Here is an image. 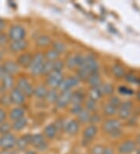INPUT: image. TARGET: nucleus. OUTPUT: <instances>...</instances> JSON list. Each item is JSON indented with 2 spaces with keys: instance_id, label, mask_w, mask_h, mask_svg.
Listing matches in <instances>:
<instances>
[{
  "instance_id": "obj_20",
  "label": "nucleus",
  "mask_w": 140,
  "mask_h": 154,
  "mask_svg": "<svg viewBox=\"0 0 140 154\" xmlns=\"http://www.w3.org/2000/svg\"><path fill=\"white\" fill-rule=\"evenodd\" d=\"M23 115H24V110L22 108H14L11 111L10 118L11 119L16 121L17 119L23 118Z\"/></svg>"
},
{
  "instance_id": "obj_30",
  "label": "nucleus",
  "mask_w": 140,
  "mask_h": 154,
  "mask_svg": "<svg viewBox=\"0 0 140 154\" xmlns=\"http://www.w3.org/2000/svg\"><path fill=\"white\" fill-rule=\"evenodd\" d=\"M30 86V84H29L28 80H27V79H25V78H21L19 81H18V89H19L22 93H23V92L25 91L27 88L29 87Z\"/></svg>"
},
{
  "instance_id": "obj_19",
  "label": "nucleus",
  "mask_w": 140,
  "mask_h": 154,
  "mask_svg": "<svg viewBox=\"0 0 140 154\" xmlns=\"http://www.w3.org/2000/svg\"><path fill=\"white\" fill-rule=\"evenodd\" d=\"M96 132H97V129H96V126L90 125V126L86 128L85 129V131H84V139H93L96 135Z\"/></svg>"
},
{
  "instance_id": "obj_2",
  "label": "nucleus",
  "mask_w": 140,
  "mask_h": 154,
  "mask_svg": "<svg viewBox=\"0 0 140 154\" xmlns=\"http://www.w3.org/2000/svg\"><path fill=\"white\" fill-rule=\"evenodd\" d=\"M44 55L41 53H38L33 57L32 62L30 64V70L33 75H39L42 73V69L44 65Z\"/></svg>"
},
{
  "instance_id": "obj_43",
  "label": "nucleus",
  "mask_w": 140,
  "mask_h": 154,
  "mask_svg": "<svg viewBox=\"0 0 140 154\" xmlns=\"http://www.w3.org/2000/svg\"><path fill=\"white\" fill-rule=\"evenodd\" d=\"M125 79L128 83H137V79H136V76L133 74H128L125 76Z\"/></svg>"
},
{
  "instance_id": "obj_5",
  "label": "nucleus",
  "mask_w": 140,
  "mask_h": 154,
  "mask_svg": "<svg viewBox=\"0 0 140 154\" xmlns=\"http://www.w3.org/2000/svg\"><path fill=\"white\" fill-rule=\"evenodd\" d=\"M79 84V79L75 77H69L68 79H63L60 85L59 86V89L62 92L70 90L72 87L76 86Z\"/></svg>"
},
{
  "instance_id": "obj_37",
  "label": "nucleus",
  "mask_w": 140,
  "mask_h": 154,
  "mask_svg": "<svg viewBox=\"0 0 140 154\" xmlns=\"http://www.w3.org/2000/svg\"><path fill=\"white\" fill-rule=\"evenodd\" d=\"M67 65L69 68H74V67L77 65V63H76V55H73V56H70L68 58Z\"/></svg>"
},
{
  "instance_id": "obj_9",
  "label": "nucleus",
  "mask_w": 140,
  "mask_h": 154,
  "mask_svg": "<svg viewBox=\"0 0 140 154\" xmlns=\"http://www.w3.org/2000/svg\"><path fill=\"white\" fill-rule=\"evenodd\" d=\"M132 108V103L131 101H126L120 104L119 116L121 118H127L131 115Z\"/></svg>"
},
{
  "instance_id": "obj_31",
  "label": "nucleus",
  "mask_w": 140,
  "mask_h": 154,
  "mask_svg": "<svg viewBox=\"0 0 140 154\" xmlns=\"http://www.w3.org/2000/svg\"><path fill=\"white\" fill-rule=\"evenodd\" d=\"M112 72H113L114 75L116 77L121 78V77L124 76L125 75V71L124 69L119 65H115L112 68Z\"/></svg>"
},
{
  "instance_id": "obj_51",
  "label": "nucleus",
  "mask_w": 140,
  "mask_h": 154,
  "mask_svg": "<svg viewBox=\"0 0 140 154\" xmlns=\"http://www.w3.org/2000/svg\"><path fill=\"white\" fill-rule=\"evenodd\" d=\"M100 118H99L97 115H93L92 117H90V121H93V122H97V121H99V120H100Z\"/></svg>"
},
{
  "instance_id": "obj_10",
  "label": "nucleus",
  "mask_w": 140,
  "mask_h": 154,
  "mask_svg": "<svg viewBox=\"0 0 140 154\" xmlns=\"http://www.w3.org/2000/svg\"><path fill=\"white\" fill-rule=\"evenodd\" d=\"M10 100L11 102L15 104H23L24 102V95L18 88H16L11 92Z\"/></svg>"
},
{
  "instance_id": "obj_22",
  "label": "nucleus",
  "mask_w": 140,
  "mask_h": 154,
  "mask_svg": "<svg viewBox=\"0 0 140 154\" xmlns=\"http://www.w3.org/2000/svg\"><path fill=\"white\" fill-rule=\"evenodd\" d=\"M57 132V129L55 128L54 125L51 124V125H48V126H46L45 129H44V133L47 135V137L50 138V139H52L55 136Z\"/></svg>"
},
{
  "instance_id": "obj_56",
  "label": "nucleus",
  "mask_w": 140,
  "mask_h": 154,
  "mask_svg": "<svg viewBox=\"0 0 140 154\" xmlns=\"http://www.w3.org/2000/svg\"><path fill=\"white\" fill-rule=\"evenodd\" d=\"M138 141H139V144H140V135H139V137H138Z\"/></svg>"
},
{
  "instance_id": "obj_49",
  "label": "nucleus",
  "mask_w": 140,
  "mask_h": 154,
  "mask_svg": "<svg viewBox=\"0 0 140 154\" xmlns=\"http://www.w3.org/2000/svg\"><path fill=\"white\" fill-rule=\"evenodd\" d=\"M5 118H6V113L2 109H0V124L4 121Z\"/></svg>"
},
{
  "instance_id": "obj_21",
  "label": "nucleus",
  "mask_w": 140,
  "mask_h": 154,
  "mask_svg": "<svg viewBox=\"0 0 140 154\" xmlns=\"http://www.w3.org/2000/svg\"><path fill=\"white\" fill-rule=\"evenodd\" d=\"M27 124V120L25 118H21L20 119H17L16 120L13 124V129L15 130H17V131H20L21 129H23V128L25 127Z\"/></svg>"
},
{
  "instance_id": "obj_44",
  "label": "nucleus",
  "mask_w": 140,
  "mask_h": 154,
  "mask_svg": "<svg viewBox=\"0 0 140 154\" xmlns=\"http://www.w3.org/2000/svg\"><path fill=\"white\" fill-rule=\"evenodd\" d=\"M110 104L113 105L114 107L117 108L120 105V100L119 98L117 97H114L110 100Z\"/></svg>"
},
{
  "instance_id": "obj_12",
  "label": "nucleus",
  "mask_w": 140,
  "mask_h": 154,
  "mask_svg": "<svg viewBox=\"0 0 140 154\" xmlns=\"http://www.w3.org/2000/svg\"><path fill=\"white\" fill-rule=\"evenodd\" d=\"M136 149V144L132 141H127L120 146L119 152L122 154H128Z\"/></svg>"
},
{
  "instance_id": "obj_34",
  "label": "nucleus",
  "mask_w": 140,
  "mask_h": 154,
  "mask_svg": "<svg viewBox=\"0 0 140 154\" xmlns=\"http://www.w3.org/2000/svg\"><path fill=\"white\" fill-rule=\"evenodd\" d=\"M102 94H111L113 93L114 88L111 84H104L99 86Z\"/></svg>"
},
{
  "instance_id": "obj_38",
  "label": "nucleus",
  "mask_w": 140,
  "mask_h": 154,
  "mask_svg": "<svg viewBox=\"0 0 140 154\" xmlns=\"http://www.w3.org/2000/svg\"><path fill=\"white\" fill-rule=\"evenodd\" d=\"M64 67V63L62 61H54L53 64V71L61 72Z\"/></svg>"
},
{
  "instance_id": "obj_53",
  "label": "nucleus",
  "mask_w": 140,
  "mask_h": 154,
  "mask_svg": "<svg viewBox=\"0 0 140 154\" xmlns=\"http://www.w3.org/2000/svg\"><path fill=\"white\" fill-rule=\"evenodd\" d=\"M4 26H5L4 22H3V20L0 18V31H1L3 28H4Z\"/></svg>"
},
{
  "instance_id": "obj_29",
  "label": "nucleus",
  "mask_w": 140,
  "mask_h": 154,
  "mask_svg": "<svg viewBox=\"0 0 140 154\" xmlns=\"http://www.w3.org/2000/svg\"><path fill=\"white\" fill-rule=\"evenodd\" d=\"M51 43V38L48 36H41L37 40V44L41 47H45Z\"/></svg>"
},
{
  "instance_id": "obj_15",
  "label": "nucleus",
  "mask_w": 140,
  "mask_h": 154,
  "mask_svg": "<svg viewBox=\"0 0 140 154\" xmlns=\"http://www.w3.org/2000/svg\"><path fill=\"white\" fill-rule=\"evenodd\" d=\"M32 59H33V57L31 56V54L26 53V54H21L19 57L18 63L23 67H30L32 62Z\"/></svg>"
},
{
  "instance_id": "obj_7",
  "label": "nucleus",
  "mask_w": 140,
  "mask_h": 154,
  "mask_svg": "<svg viewBox=\"0 0 140 154\" xmlns=\"http://www.w3.org/2000/svg\"><path fill=\"white\" fill-rule=\"evenodd\" d=\"M121 122L118 120H108L106 122L104 123L103 125V129L106 132H109V133H111L113 131H116V130H118L121 128Z\"/></svg>"
},
{
  "instance_id": "obj_32",
  "label": "nucleus",
  "mask_w": 140,
  "mask_h": 154,
  "mask_svg": "<svg viewBox=\"0 0 140 154\" xmlns=\"http://www.w3.org/2000/svg\"><path fill=\"white\" fill-rule=\"evenodd\" d=\"M2 84H3V86H4L6 89L11 88L13 86V77L11 76L10 75L7 74V75L2 79Z\"/></svg>"
},
{
  "instance_id": "obj_45",
  "label": "nucleus",
  "mask_w": 140,
  "mask_h": 154,
  "mask_svg": "<svg viewBox=\"0 0 140 154\" xmlns=\"http://www.w3.org/2000/svg\"><path fill=\"white\" fill-rule=\"evenodd\" d=\"M104 148L101 146H96L93 149V153L94 154H103L104 153Z\"/></svg>"
},
{
  "instance_id": "obj_47",
  "label": "nucleus",
  "mask_w": 140,
  "mask_h": 154,
  "mask_svg": "<svg viewBox=\"0 0 140 154\" xmlns=\"http://www.w3.org/2000/svg\"><path fill=\"white\" fill-rule=\"evenodd\" d=\"M0 102L2 103L3 105H7V104H9V103L11 102L10 97L8 98L7 96H3L2 98H1V100H0Z\"/></svg>"
},
{
  "instance_id": "obj_18",
  "label": "nucleus",
  "mask_w": 140,
  "mask_h": 154,
  "mask_svg": "<svg viewBox=\"0 0 140 154\" xmlns=\"http://www.w3.org/2000/svg\"><path fill=\"white\" fill-rule=\"evenodd\" d=\"M27 47V42L25 40H21V41H13L10 45V48L14 52L17 51H21L25 49Z\"/></svg>"
},
{
  "instance_id": "obj_26",
  "label": "nucleus",
  "mask_w": 140,
  "mask_h": 154,
  "mask_svg": "<svg viewBox=\"0 0 140 154\" xmlns=\"http://www.w3.org/2000/svg\"><path fill=\"white\" fill-rule=\"evenodd\" d=\"M53 64H54V62H50V61L44 62V65H43L41 74L49 75L52 72H53Z\"/></svg>"
},
{
  "instance_id": "obj_54",
  "label": "nucleus",
  "mask_w": 140,
  "mask_h": 154,
  "mask_svg": "<svg viewBox=\"0 0 140 154\" xmlns=\"http://www.w3.org/2000/svg\"><path fill=\"white\" fill-rule=\"evenodd\" d=\"M0 154H17V153L13 152V151H2V152L0 153Z\"/></svg>"
},
{
  "instance_id": "obj_40",
  "label": "nucleus",
  "mask_w": 140,
  "mask_h": 154,
  "mask_svg": "<svg viewBox=\"0 0 140 154\" xmlns=\"http://www.w3.org/2000/svg\"><path fill=\"white\" fill-rule=\"evenodd\" d=\"M83 110V108L80 104H78V105H74V107H73L71 109V112L74 115H79L80 112Z\"/></svg>"
},
{
  "instance_id": "obj_33",
  "label": "nucleus",
  "mask_w": 140,
  "mask_h": 154,
  "mask_svg": "<svg viewBox=\"0 0 140 154\" xmlns=\"http://www.w3.org/2000/svg\"><path fill=\"white\" fill-rule=\"evenodd\" d=\"M59 55V53L55 52L54 49H52V50L48 51V52H47L46 54H45V57H46V58L48 59V61H50V62H54V61H56L57 59H58Z\"/></svg>"
},
{
  "instance_id": "obj_35",
  "label": "nucleus",
  "mask_w": 140,
  "mask_h": 154,
  "mask_svg": "<svg viewBox=\"0 0 140 154\" xmlns=\"http://www.w3.org/2000/svg\"><path fill=\"white\" fill-rule=\"evenodd\" d=\"M53 49L56 52H58L59 54L63 53L65 51V45L61 42H54L53 44Z\"/></svg>"
},
{
  "instance_id": "obj_50",
  "label": "nucleus",
  "mask_w": 140,
  "mask_h": 154,
  "mask_svg": "<svg viewBox=\"0 0 140 154\" xmlns=\"http://www.w3.org/2000/svg\"><path fill=\"white\" fill-rule=\"evenodd\" d=\"M7 75V73L5 72V70L3 69L2 66H0V79H3Z\"/></svg>"
},
{
  "instance_id": "obj_3",
  "label": "nucleus",
  "mask_w": 140,
  "mask_h": 154,
  "mask_svg": "<svg viewBox=\"0 0 140 154\" xmlns=\"http://www.w3.org/2000/svg\"><path fill=\"white\" fill-rule=\"evenodd\" d=\"M63 74L62 72L53 71L48 75L47 79V84L52 87H59V86L63 80Z\"/></svg>"
},
{
  "instance_id": "obj_46",
  "label": "nucleus",
  "mask_w": 140,
  "mask_h": 154,
  "mask_svg": "<svg viewBox=\"0 0 140 154\" xmlns=\"http://www.w3.org/2000/svg\"><path fill=\"white\" fill-rule=\"evenodd\" d=\"M86 107H87V108L89 109V110H94V109L96 108V102H95L94 100L90 99V100L86 103Z\"/></svg>"
},
{
  "instance_id": "obj_59",
  "label": "nucleus",
  "mask_w": 140,
  "mask_h": 154,
  "mask_svg": "<svg viewBox=\"0 0 140 154\" xmlns=\"http://www.w3.org/2000/svg\"><path fill=\"white\" fill-rule=\"evenodd\" d=\"M137 154H140V150H138V152H137Z\"/></svg>"
},
{
  "instance_id": "obj_13",
  "label": "nucleus",
  "mask_w": 140,
  "mask_h": 154,
  "mask_svg": "<svg viewBox=\"0 0 140 154\" xmlns=\"http://www.w3.org/2000/svg\"><path fill=\"white\" fill-rule=\"evenodd\" d=\"M79 128H80L79 122L75 120H73V121L68 122V124L65 125V131L67 133L70 134V135H75L77 133Z\"/></svg>"
},
{
  "instance_id": "obj_25",
  "label": "nucleus",
  "mask_w": 140,
  "mask_h": 154,
  "mask_svg": "<svg viewBox=\"0 0 140 154\" xmlns=\"http://www.w3.org/2000/svg\"><path fill=\"white\" fill-rule=\"evenodd\" d=\"M48 90L44 86H39L36 88L35 90H33V94L38 98H44L46 97Z\"/></svg>"
},
{
  "instance_id": "obj_57",
  "label": "nucleus",
  "mask_w": 140,
  "mask_h": 154,
  "mask_svg": "<svg viewBox=\"0 0 140 154\" xmlns=\"http://www.w3.org/2000/svg\"><path fill=\"white\" fill-rule=\"evenodd\" d=\"M138 98H139V100H140V92H139V94H138Z\"/></svg>"
},
{
  "instance_id": "obj_58",
  "label": "nucleus",
  "mask_w": 140,
  "mask_h": 154,
  "mask_svg": "<svg viewBox=\"0 0 140 154\" xmlns=\"http://www.w3.org/2000/svg\"><path fill=\"white\" fill-rule=\"evenodd\" d=\"M137 83H138V84H140V79H137Z\"/></svg>"
},
{
  "instance_id": "obj_1",
  "label": "nucleus",
  "mask_w": 140,
  "mask_h": 154,
  "mask_svg": "<svg viewBox=\"0 0 140 154\" xmlns=\"http://www.w3.org/2000/svg\"><path fill=\"white\" fill-rule=\"evenodd\" d=\"M98 63L94 58V57L91 55H87V56L84 57L83 63L80 67V69H83L88 73L90 75L94 74V73H97L98 71Z\"/></svg>"
},
{
  "instance_id": "obj_17",
  "label": "nucleus",
  "mask_w": 140,
  "mask_h": 154,
  "mask_svg": "<svg viewBox=\"0 0 140 154\" xmlns=\"http://www.w3.org/2000/svg\"><path fill=\"white\" fill-rule=\"evenodd\" d=\"M31 136L30 135H25L23 137H21L20 139L17 140V146H18L19 149L20 150H23L27 146V145L31 141Z\"/></svg>"
},
{
  "instance_id": "obj_6",
  "label": "nucleus",
  "mask_w": 140,
  "mask_h": 154,
  "mask_svg": "<svg viewBox=\"0 0 140 154\" xmlns=\"http://www.w3.org/2000/svg\"><path fill=\"white\" fill-rule=\"evenodd\" d=\"M16 144V139L12 134H5L0 139V146L4 149H9L14 146Z\"/></svg>"
},
{
  "instance_id": "obj_36",
  "label": "nucleus",
  "mask_w": 140,
  "mask_h": 154,
  "mask_svg": "<svg viewBox=\"0 0 140 154\" xmlns=\"http://www.w3.org/2000/svg\"><path fill=\"white\" fill-rule=\"evenodd\" d=\"M116 112V108L114 107L113 105L108 104H107L104 108V113L106 115H113Z\"/></svg>"
},
{
  "instance_id": "obj_27",
  "label": "nucleus",
  "mask_w": 140,
  "mask_h": 154,
  "mask_svg": "<svg viewBox=\"0 0 140 154\" xmlns=\"http://www.w3.org/2000/svg\"><path fill=\"white\" fill-rule=\"evenodd\" d=\"M83 100V94H81L80 93H74L73 95H72L71 100L70 102L72 104H73L74 105H78V104H80Z\"/></svg>"
},
{
  "instance_id": "obj_16",
  "label": "nucleus",
  "mask_w": 140,
  "mask_h": 154,
  "mask_svg": "<svg viewBox=\"0 0 140 154\" xmlns=\"http://www.w3.org/2000/svg\"><path fill=\"white\" fill-rule=\"evenodd\" d=\"M87 81L88 84H90L93 88L98 87L101 84V79H100V77L99 76L97 73H94V74L90 75V76L88 77Z\"/></svg>"
},
{
  "instance_id": "obj_14",
  "label": "nucleus",
  "mask_w": 140,
  "mask_h": 154,
  "mask_svg": "<svg viewBox=\"0 0 140 154\" xmlns=\"http://www.w3.org/2000/svg\"><path fill=\"white\" fill-rule=\"evenodd\" d=\"M3 69L5 70V72L10 75V74H13V73H16L18 72V65H17V63L13 62H7L3 65L2 66Z\"/></svg>"
},
{
  "instance_id": "obj_23",
  "label": "nucleus",
  "mask_w": 140,
  "mask_h": 154,
  "mask_svg": "<svg viewBox=\"0 0 140 154\" xmlns=\"http://www.w3.org/2000/svg\"><path fill=\"white\" fill-rule=\"evenodd\" d=\"M59 95L58 94V92L56 91L55 90H51L49 91H48L46 95V99L48 100V102L50 103H54L56 102L58 100V98H59Z\"/></svg>"
},
{
  "instance_id": "obj_41",
  "label": "nucleus",
  "mask_w": 140,
  "mask_h": 154,
  "mask_svg": "<svg viewBox=\"0 0 140 154\" xmlns=\"http://www.w3.org/2000/svg\"><path fill=\"white\" fill-rule=\"evenodd\" d=\"M9 129H10V125H9L8 123H5V124L0 126V132L7 134V132L9 131Z\"/></svg>"
},
{
  "instance_id": "obj_28",
  "label": "nucleus",
  "mask_w": 140,
  "mask_h": 154,
  "mask_svg": "<svg viewBox=\"0 0 140 154\" xmlns=\"http://www.w3.org/2000/svg\"><path fill=\"white\" fill-rule=\"evenodd\" d=\"M78 118L79 121L82 123H86L87 121H90V112L88 110H83L78 115Z\"/></svg>"
},
{
  "instance_id": "obj_11",
  "label": "nucleus",
  "mask_w": 140,
  "mask_h": 154,
  "mask_svg": "<svg viewBox=\"0 0 140 154\" xmlns=\"http://www.w3.org/2000/svg\"><path fill=\"white\" fill-rule=\"evenodd\" d=\"M30 142L33 144V146H36L41 150L46 148V143L44 141V137L41 134H36L34 135H32Z\"/></svg>"
},
{
  "instance_id": "obj_24",
  "label": "nucleus",
  "mask_w": 140,
  "mask_h": 154,
  "mask_svg": "<svg viewBox=\"0 0 140 154\" xmlns=\"http://www.w3.org/2000/svg\"><path fill=\"white\" fill-rule=\"evenodd\" d=\"M102 93L100 91V87H94L91 89L90 92V99L94 101H96L98 99H100L101 97H102Z\"/></svg>"
},
{
  "instance_id": "obj_8",
  "label": "nucleus",
  "mask_w": 140,
  "mask_h": 154,
  "mask_svg": "<svg viewBox=\"0 0 140 154\" xmlns=\"http://www.w3.org/2000/svg\"><path fill=\"white\" fill-rule=\"evenodd\" d=\"M72 95H73V94L70 92V90L62 92V94L58 98V100L56 101L58 107L64 108L66 105H68L70 103Z\"/></svg>"
},
{
  "instance_id": "obj_55",
  "label": "nucleus",
  "mask_w": 140,
  "mask_h": 154,
  "mask_svg": "<svg viewBox=\"0 0 140 154\" xmlns=\"http://www.w3.org/2000/svg\"><path fill=\"white\" fill-rule=\"evenodd\" d=\"M26 154H35V153H34L33 151H29V152H27Z\"/></svg>"
},
{
  "instance_id": "obj_39",
  "label": "nucleus",
  "mask_w": 140,
  "mask_h": 154,
  "mask_svg": "<svg viewBox=\"0 0 140 154\" xmlns=\"http://www.w3.org/2000/svg\"><path fill=\"white\" fill-rule=\"evenodd\" d=\"M78 77L80 78V79L81 80H86L88 79V77L90 76V74L88 73H86V71L83 70V69H80V70L77 72Z\"/></svg>"
},
{
  "instance_id": "obj_52",
  "label": "nucleus",
  "mask_w": 140,
  "mask_h": 154,
  "mask_svg": "<svg viewBox=\"0 0 140 154\" xmlns=\"http://www.w3.org/2000/svg\"><path fill=\"white\" fill-rule=\"evenodd\" d=\"M103 154H114L113 150L110 149V148H106L104 150V153Z\"/></svg>"
},
{
  "instance_id": "obj_48",
  "label": "nucleus",
  "mask_w": 140,
  "mask_h": 154,
  "mask_svg": "<svg viewBox=\"0 0 140 154\" xmlns=\"http://www.w3.org/2000/svg\"><path fill=\"white\" fill-rule=\"evenodd\" d=\"M7 42V36L4 34H0V45H3Z\"/></svg>"
},
{
  "instance_id": "obj_4",
  "label": "nucleus",
  "mask_w": 140,
  "mask_h": 154,
  "mask_svg": "<svg viewBox=\"0 0 140 154\" xmlns=\"http://www.w3.org/2000/svg\"><path fill=\"white\" fill-rule=\"evenodd\" d=\"M25 35V30L21 26H13L9 31V38L13 40V41L23 40Z\"/></svg>"
},
{
  "instance_id": "obj_42",
  "label": "nucleus",
  "mask_w": 140,
  "mask_h": 154,
  "mask_svg": "<svg viewBox=\"0 0 140 154\" xmlns=\"http://www.w3.org/2000/svg\"><path fill=\"white\" fill-rule=\"evenodd\" d=\"M118 90H119L121 94H125V95H131V94H133V91L132 90H130L127 87H125V86H121Z\"/></svg>"
}]
</instances>
